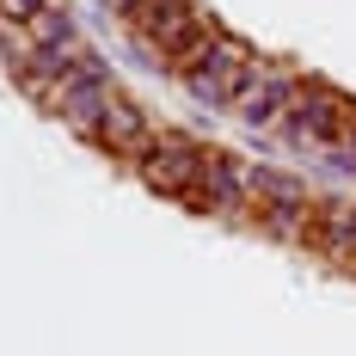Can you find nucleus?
Instances as JSON below:
<instances>
[{
  "instance_id": "f257e3e1",
  "label": "nucleus",
  "mask_w": 356,
  "mask_h": 356,
  "mask_svg": "<svg viewBox=\"0 0 356 356\" xmlns=\"http://www.w3.org/2000/svg\"><path fill=\"white\" fill-rule=\"evenodd\" d=\"M258 62H264V56L252 49L246 37H234L227 25H209V37H203L172 74H178V86H184L203 111H234V99L252 86Z\"/></svg>"
},
{
  "instance_id": "f03ea898",
  "label": "nucleus",
  "mask_w": 356,
  "mask_h": 356,
  "mask_svg": "<svg viewBox=\"0 0 356 356\" xmlns=\"http://www.w3.org/2000/svg\"><path fill=\"white\" fill-rule=\"evenodd\" d=\"M209 13L197 6V0H142L129 19H123V31H129V43L142 49L154 68H178L203 37H209Z\"/></svg>"
},
{
  "instance_id": "7ed1b4c3",
  "label": "nucleus",
  "mask_w": 356,
  "mask_h": 356,
  "mask_svg": "<svg viewBox=\"0 0 356 356\" xmlns=\"http://www.w3.org/2000/svg\"><path fill=\"white\" fill-rule=\"evenodd\" d=\"M350 123H356V99H344L332 80H320V74H307L301 92H295V105H289V117H283V136H289V147L325 160V147L338 142Z\"/></svg>"
},
{
  "instance_id": "20e7f679",
  "label": "nucleus",
  "mask_w": 356,
  "mask_h": 356,
  "mask_svg": "<svg viewBox=\"0 0 356 356\" xmlns=\"http://www.w3.org/2000/svg\"><path fill=\"white\" fill-rule=\"evenodd\" d=\"M203 160H209V147L197 142V136H184V129H154L123 166L142 178L147 191H160V197H191V184H197V172H203Z\"/></svg>"
},
{
  "instance_id": "39448f33",
  "label": "nucleus",
  "mask_w": 356,
  "mask_h": 356,
  "mask_svg": "<svg viewBox=\"0 0 356 356\" xmlns=\"http://www.w3.org/2000/svg\"><path fill=\"white\" fill-rule=\"evenodd\" d=\"M111 99H117V74H111L105 56H92V62H86L80 74H68V80H62L43 105H49V117H56L68 136H80V142L99 147V129H105Z\"/></svg>"
},
{
  "instance_id": "423d86ee",
  "label": "nucleus",
  "mask_w": 356,
  "mask_h": 356,
  "mask_svg": "<svg viewBox=\"0 0 356 356\" xmlns=\"http://www.w3.org/2000/svg\"><path fill=\"white\" fill-rule=\"evenodd\" d=\"M301 80H307V74L295 68V62H258L252 86L234 99L240 129H252V136H264V129H283L289 105H295V92H301Z\"/></svg>"
},
{
  "instance_id": "0eeeda50",
  "label": "nucleus",
  "mask_w": 356,
  "mask_h": 356,
  "mask_svg": "<svg viewBox=\"0 0 356 356\" xmlns=\"http://www.w3.org/2000/svg\"><path fill=\"white\" fill-rule=\"evenodd\" d=\"M197 215H215V221H240L252 227V191H246V160H234V154H215L203 160V172L191 184V197H184Z\"/></svg>"
},
{
  "instance_id": "6e6552de",
  "label": "nucleus",
  "mask_w": 356,
  "mask_h": 356,
  "mask_svg": "<svg viewBox=\"0 0 356 356\" xmlns=\"http://www.w3.org/2000/svg\"><path fill=\"white\" fill-rule=\"evenodd\" d=\"M246 191H252V215L258 209H295V203H314L307 178L283 172V166H264V160H246Z\"/></svg>"
},
{
  "instance_id": "1a4fd4ad",
  "label": "nucleus",
  "mask_w": 356,
  "mask_h": 356,
  "mask_svg": "<svg viewBox=\"0 0 356 356\" xmlns=\"http://www.w3.org/2000/svg\"><path fill=\"white\" fill-rule=\"evenodd\" d=\"M147 136H154V117H147L129 92H117V99H111V111H105V129H99V147H105L111 160H129Z\"/></svg>"
},
{
  "instance_id": "9d476101",
  "label": "nucleus",
  "mask_w": 356,
  "mask_h": 356,
  "mask_svg": "<svg viewBox=\"0 0 356 356\" xmlns=\"http://www.w3.org/2000/svg\"><path fill=\"white\" fill-rule=\"evenodd\" d=\"M31 43L43 49V43H80V25H74L68 6H49V13H37L31 19Z\"/></svg>"
},
{
  "instance_id": "9b49d317",
  "label": "nucleus",
  "mask_w": 356,
  "mask_h": 356,
  "mask_svg": "<svg viewBox=\"0 0 356 356\" xmlns=\"http://www.w3.org/2000/svg\"><path fill=\"white\" fill-rule=\"evenodd\" d=\"M0 56H6V68H25V62L37 56L31 25H13V19H0Z\"/></svg>"
},
{
  "instance_id": "f8f14e48",
  "label": "nucleus",
  "mask_w": 356,
  "mask_h": 356,
  "mask_svg": "<svg viewBox=\"0 0 356 356\" xmlns=\"http://www.w3.org/2000/svg\"><path fill=\"white\" fill-rule=\"evenodd\" d=\"M325 172H338V178H356V123L338 136V142L325 147Z\"/></svg>"
},
{
  "instance_id": "ddd939ff",
  "label": "nucleus",
  "mask_w": 356,
  "mask_h": 356,
  "mask_svg": "<svg viewBox=\"0 0 356 356\" xmlns=\"http://www.w3.org/2000/svg\"><path fill=\"white\" fill-rule=\"evenodd\" d=\"M56 0H0V19H13V25H31L37 13H49Z\"/></svg>"
},
{
  "instance_id": "4468645a",
  "label": "nucleus",
  "mask_w": 356,
  "mask_h": 356,
  "mask_svg": "<svg viewBox=\"0 0 356 356\" xmlns=\"http://www.w3.org/2000/svg\"><path fill=\"white\" fill-rule=\"evenodd\" d=\"M99 6H105L111 19H129V13H136V6H142V0H99Z\"/></svg>"
}]
</instances>
